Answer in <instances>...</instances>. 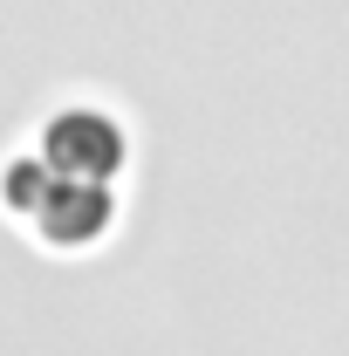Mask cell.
<instances>
[{
    "label": "cell",
    "mask_w": 349,
    "mask_h": 356,
    "mask_svg": "<svg viewBox=\"0 0 349 356\" xmlns=\"http://www.w3.org/2000/svg\"><path fill=\"white\" fill-rule=\"evenodd\" d=\"M0 206L21 213L48 247H89L117 220V199H110L103 178H69V172H55L42 151L35 158H14L0 172Z\"/></svg>",
    "instance_id": "obj_1"
},
{
    "label": "cell",
    "mask_w": 349,
    "mask_h": 356,
    "mask_svg": "<svg viewBox=\"0 0 349 356\" xmlns=\"http://www.w3.org/2000/svg\"><path fill=\"white\" fill-rule=\"evenodd\" d=\"M124 124L117 117H103V110H55L48 117V131H42V158L55 165V172H69V178H110L124 172Z\"/></svg>",
    "instance_id": "obj_2"
}]
</instances>
